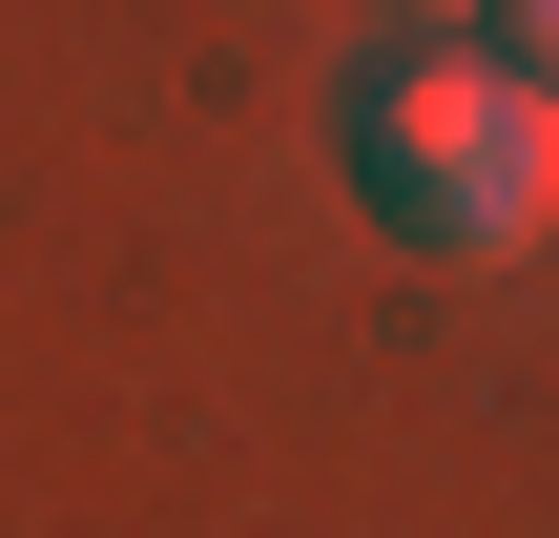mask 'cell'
Returning a JSON list of instances; mask_svg holds the SVG:
<instances>
[{
    "label": "cell",
    "mask_w": 559,
    "mask_h": 538,
    "mask_svg": "<svg viewBox=\"0 0 559 538\" xmlns=\"http://www.w3.org/2000/svg\"><path fill=\"white\" fill-rule=\"evenodd\" d=\"M353 207L436 270H519L559 228V83L519 62H394L353 104Z\"/></svg>",
    "instance_id": "cell-1"
},
{
    "label": "cell",
    "mask_w": 559,
    "mask_h": 538,
    "mask_svg": "<svg viewBox=\"0 0 559 538\" xmlns=\"http://www.w3.org/2000/svg\"><path fill=\"white\" fill-rule=\"evenodd\" d=\"M498 62H519V83H559V0H498Z\"/></svg>",
    "instance_id": "cell-2"
}]
</instances>
